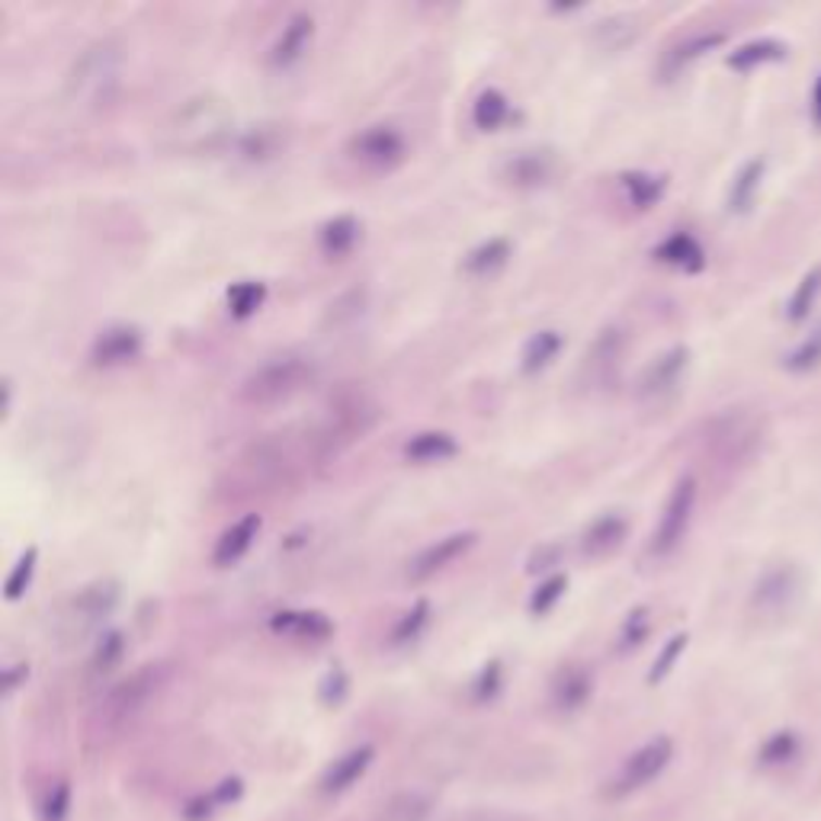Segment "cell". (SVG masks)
Returning a JSON list of instances; mask_svg holds the SVG:
<instances>
[{
	"label": "cell",
	"mask_w": 821,
	"mask_h": 821,
	"mask_svg": "<svg viewBox=\"0 0 821 821\" xmlns=\"http://www.w3.org/2000/svg\"><path fill=\"white\" fill-rule=\"evenodd\" d=\"M674 757V742L671 738H652L648 745H642L639 751H632L626 757V763L619 767L614 780H610V796H629L642 786H648Z\"/></svg>",
	"instance_id": "5b68a950"
},
{
	"label": "cell",
	"mask_w": 821,
	"mask_h": 821,
	"mask_svg": "<svg viewBox=\"0 0 821 821\" xmlns=\"http://www.w3.org/2000/svg\"><path fill=\"white\" fill-rule=\"evenodd\" d=\"M476 543H479V533L463 530V533H450V536H443V540L424 546L408 561V578L410 581H427V578L446 571L456 558H463Z\"/></svg>",
	"instance_id": "30bf717a"
},
{
	"label": "cell",
	"mask_w": 821,
	"mask_h": 821,
	"mask_svg": "<svg viewBox=\"0 0 821 821\" xmlns=\"http://www.w3.org/2000/svg\"><path fill=\"white\" fill-rule=\"evenodd\" d=\"M812 119H816V126H821V74L816 80V90H812Z\"/></svg>",
	"instance_id": "bcb514c9"
},
{
	"label": "cell",
	"mask_w": 821,
	"mask_h": 821,
	"mask_svg": "<svg viewBox=\"0 0 821 821\" xmlns=\"http://www.w3.org/2000/svg\"><path fill=\"white\" fill-rule=\"evenodd\" d=\"M270 629L279 635H292L302 642H328L334 635V622L318 610H282L274 614Z\"/></svg>",
	"instance_id": "ac0fdd59"
},
{
	"label": "cell",
	"mask_w": 821,
	"mask_h": 821,
	"mask_svg": "<svg viewBox=\"0 0 821 821\" xmlns=\"http://www.w3.org/2000/svg\"><path fill=\"white\" fill-rule=\"evenodd\" d=\"M71 809V786L65 780H59L49 793H46V803H42V821H68Z\"/></svg>",
	"instance_id": "60d3db41"
},
{
	"label": "cell",
	"mask_w": 821,
	"mask_h": 821,
	"mask_svg": "<svg viewBox=\"0 0 821 821\" xmlns=\"http://www.w3.org/2000/svg\"><path fill=\"white\" fill-rule=\"evenodd\" d=\"M427 622H430V601H417L408 614H402V619L395 622V629H392V645L414 642V639L424 632Z\"/></svg>",
	"instance_id": "74e56055"
},
{
	"label": "cell",
	"mask_w": 821,
	"mask_h": 821,
	"mask_svg": "<svg viewBox=\"0 0 821 821\" xmlns=\"http://www.w3.org/2000/svg\"><path fill=\"white\" fill-rule=\"evenodd\" d=\"M235 144L244 161H270L282 148V132L279 126H254V129H244Z\"/></svg>",
	"instance_id": "1f68e13d"
},
{
	"label": "cell",
	"mask_w": 821,
	"mask_h": 821,
	"mask_svg": "<svg viewBox=\"0 0 821 821\" xmlns=\"http://www.w3.org/2000/svg\"><path fill=\"white\" fill-rule=\"evenodd\" d=\"M819 295H821V267H816V270H809V274L803 276V279H799V286L793 289L790 305H786V318H790L793 325L806 321V318L812 315V308H816Z\"/></svg>",
	"instance_id": "d6a6232c"
},
{
	"label": "cell",
	"mask_w": 821,
	"mask_h": 821,
	"mask_svg": "<svg viewBox=\"0 0 821 821\" xmlns=\"http://www.w3.org/2000/svg\"><path fill=\"white\" fill-rule=\"evenodd\" d=\"M555 167H558V161H555L552 148H523L504 161L501 180L514 190H536L552 180Z\"/></svg>",
	"instance_id": "9c48e42d"
},
{
	"label": "cell",
	"mask_w": 821,
	"mask_h": 821,
	"mask_svg": "<svg viewBox=\"0 0 821 821\" xmlns=\"http://www.w3.org/2000/svg\"><path fill=\"white\" fill-rule=\"evenodd\" d=\"M591 693H594V678L584 665H568L552 681V703L558 712H578L581 706H588Z\"/></svg>",
	"instance_id": "d6986e66"
},
{
	"label": "cell",
	"mask_w": 821,
	"mask_h": 821,
	"mask_svg": "<svg viewBox=\"0 0 821 821\" xmlns=\"http://www.w3.org/2000/svg\"><path fill=\"white\" fill-rule=\"evenodd\" d=\"M696 497H699V484H696L693 476L674 481V488H671V494L665 501V510L658 517L655 536H652V552L655 555H671L684 543L693 510H696Z\"/></svg>",
	"instance_id": "3957f363"
},
{
	"label": "cell",
	"mask_w": 821,
	"mask_h": 821,
	"mask_svg": "<svg viewBox=\"0 0 821 821\" xmlns=\"http://www.w3.org/2000/svg\"><path fill=\"white\" fill-rule=\"evenodd\" d=\"M619 187L626 193V203L639 212H648L652 205L661 203V197L668 190V177L648 174V170H626V174H619Z\"/></svg>",
	"instance_id": "cb8c5ba5"
},
{
	"label": "cell",
	"mask_w": 821,
	"mask_h": 821,
	"mask_svg": "<svg viewBox=\"0 0 821 821\" xmlns=\"http://www.w3.org/2000/svg\"><path fill=\"white\" fill-rule=\"evenodd\" d=\"M821 366V325L809 334V338H803V341L796 343V350L786 356V369L790 372H812V369H819Z\"/></svg>",
	"instance_id": "8d00e7d4"
},
{
	"label": "cell",
	"mask_w": 821,
	"mask_h": 821,
	"mask_svg": "<svg viewBox=\"0 0 821 821\" xmlns=\"http://www.w3.org/2000/svg\"><path fill=\"white\" fill-rule=\"evenodd\" d=\"M686 366H690V350H686L684 343L681 346H671V350H665L661 356H655L648 366H645V372L639 376V392L642 395H665V392H671L678 382H681V376L686 372Z\"/></svg>",
	"instance_id": "7c38bea8"
},
{
	"label": "cell",
	"mask_w": 821,
	"mask_h": 821,
	"mask_svg": "<svg viewBox=\"0 0 821 821\" xmlns=\"http://www.w3.org/2000/svg\"><path fill=\"white\" fill-rule=\"evenodd\" d=\"M350 157L372 170H392L408 157V138L389 123L366 126L363 132L350 138Z\"/></svg>",
	"instance_id": "277c9868"
},
{
	"label": "cell",
	"mask_w": 821,
	"mask_h": 821,
	"mask_svg": "<svg viewBox=\"0 0 821 821\" xmlns=\"http://www.w3.org/2000/svg\"><path fill=\"white\" fill-rule=\"evenodd\" d=\"M626 536H629V520L622 514H604L591 527H584L578 548L588 558H607L626 543Z\"/></svg>",
	"instance_id": "e0dca14e"
},
{
	"label": "cell",
	"mask_w": 821,
	"mask_h": 821,
	"mask_svg": "<svg viewBox=\"0 0 821 821\" xmlns=\"http://www.w3.org/2000/svg\"><path fill=\"white\" fill-rule=\"evenodd\" d=\"M372 745H363V748H353V751L341 754L328 770H325V776H321V790L325 793H331V796H338V793H346L353 783H359V776L369 770V763H372Z\"/></svg>",
	"instance_id": "44dd1931"
},
{
	"label": "cell",
	"mask_w": 821,
	"mask_h": 821,
	"mask_svg": "<svg viewBox=\"0 0 821 821\" xmlns=\"http://www.w3.org/2000/svg\"><path fill=\"white\" fill-rule=\"evenodd\" d=\"M177 136L184 144H215L228 136V113L222 103L212 100H193L184 113H177Z\"/></svg>",
	"instance_id": "ba28073f"
},
{
	"label": "cell",
	"mask_w": 821,
	"mask_h": 821,
	"mask_svg": "<svg viewBox=\"0 0 821 821\" xmlns=\"http://www.w3.org/2000/svg\"><path fill=\"white\" fill-rule=\"evenodd\" d=\"M763 174H767V157H751L748 164H742V170L735 174V180L729 187V212L745 215L751 209L757 193H760Z\"/></svg>",
	"instance_id": "484cf974"
},
{
	"label": "cell",
	"mask_w": 821,
	"mask_h": 821,
	"mask_svg": "<svg viewBox=\"0 0 821 821\" xmlns=\"http://www.w3.org/2000/svg\"><path fill=\"white\" fill-rule=\"evenodd\" d=\"M113 77H116V52L110 46H93L71 68L68 84L74 93H93V90H100Z\"/></svg>",
	"instance_id": "9a60e30c"
},
{
	"label": "cell",
	"mask_w": 821,
	"mask_h": 821,
	"mask_svg": "<svg viewBox=\"0 0 821 821\" xmlns=\"http://www.w3.org/2000/svg\"><path fill=\"white\" fill-rule=\"evenodd\" d=\"M561 334L558 331H552V328H543V331H536L530 341L523 343V353H520V369L527 372V376H536V372H543L548 363L561 353Z\"/></svg>",
	"instance_id": "f1b7e54d"
},
{
	"label": "cell",
	"mask_w": 821,
	"mask_h": 821,
	"mask_svg": "<svg viewBox=\"0 0 821 821\" xmlns=\"http://www.w3.org/2000/svg\"><path fill=\"white\" fill-rule=\"evenodd\" d=\"M167 665H144L138 668L136 674H129L126 681L113 686L97 709V725L106 732L123 729L126 722H132L138 712H144V706L164 690L167 684Z\"/></svg>",
	"instance_id": "6da1fadb"
},
{
	"label": "cell",
	"mask_w": 821,
	"mask_h": 821,
	"mask_svg": "<svg viewBox=\"0 0 821 821\" xmlns=\"http://www.w3.org/2000/svg\"><path fill=\"white\" fill-rule=\"evenodd\" d=\"M686 642H690V635H686V632H678V635H671V639H668V645L658 652V658H655V665H652V671H648V684H661V681L674 671L678 658L684 655Z\"/></svg>",
	"instance_id": "ab89813d"
},
{
	"label": "cell",
	"mask_w": 821,
	"mask_h": 821,
	"mask_svg": "<svg viewBox=\"0 0 821 821\" xmlns=\"http://www.w3.org/2000/svg\"><path fill=\"white\" fill-rule=\"evenodd\" d=\"M126 658V632L123 629H106L97 645H93V655H90V674L97 678H106L110 671H116Z\"/></svg>",
	"instance_id": "4dcf8cb0"
},
{
	"label": "cell",
	"mask_w": 821,
	"mask_h": 821,
	"mask_svg": "<svg viewBox=\"0 0 821 821\" xmlns=\"http://www.w3.org/2000/svg\"><path fill=\"white\" fill-rule=\"evenodd\" d=\"M648 632H652V610L648 607H632L626 619H622V626H619V635H616V648L622 652V655H629V652H635L645 639H648Z\"/></svg>",
	"instance_id": "836d02e7"
},
{
	"label": "cell",
	"mask_w": 821,
	"mask_h": 821,
	"mask_svg": "<svg viewBox=\"0 0 821 821\" xmlns=\"http://www.w3.org/2000/svg\"><path fill=\"white\" fill-rule=\"evenodd\" d=\"M501 681H504L501 661H488V665L481 668L479 678H476V684H472L476 699H479V703H484V699H494V696H497V690H501Z\"/></svg>",
	"instance_id": "b9f144b4"
},
{
	"label": "cell",
	"mask_w": 821,
	"mask_h": 821,
	"mask_svg": "<svg viewBox=\"0 0 821 821\" xmlns=\"http://www.w3.org/2000/svg\"><path fill=\"white\" fill-rule=\"evenodd\" d=\"M555 558H558V546L543 548L533 561H530V571H540V568H552L555 565Z\"/></svg>",
	"instance_id": "f6af8a7d"
},
{
	"label": "cell",
	"mask_w": 821,
	"mask_h": 821,
	"mask_svg": "<svg viewBox=\"0 0 821 821\" xmlns=\"http://www.w3.org/2000/svg\"><path fill=\"white\" fill-rule=\"evenodd\" d=\"M144 350V334L136 325H110L90 343V363L97 369H119L136 363Z\"/></svg>",
	"instance_id": "52a82bcc"
},
{
	"label": "cell",
	"mask_w": 821,
	"mask_h": 821,
	"mask_svg": "<svg viewBox=\"0 0 821 821\" xmlns=\"http://www.w3.org/2000/svg\"><path fill=\"white\" fill-rule=\"evenodd\" d=\"M225 299H228L231 318L248 321L251 315H257L264 308V302H267V282H261V279H241V282H235L228 289Z\"/></svg>",
	"instance_id": "f546056e"
},
{
	"label": "cell",
	"mask_w": 821,
	"mask_h": 821,
	"mask_svg": "<svg viewBox=\"0 0 821 821\" xmlns=\"http://www.w3.org/2000/svg\"><path fill=\"white\" fill-rule=\"evenodd\" d=\"M312 36H315V20H312V13H292V16L286 20L282 33L276 36V42L270 46L267 62H270L274 68H289L292 62L302 59V52L308 49Z\"/></svg>",
	"instance_id": "4fadbf2b"
},
{
	"label": "cell",
	"mask_w": 821,
	"mask_h": 821,
	"mask_svg": "<svg viewBox=\"0 0 821 821\" xmlns=\"http://www.w3.org/2000/svg\"><path fill=\"white\" fill-rule=\"evenodd\" d=\"M261 533V514H244L241 520H235L218 540H215V548H212V565L215 568H228L235 561H241L248 555V548L254 546Z\"/></svg>",
	"instance_id": "2e32d148"
},
{
	"label": "cell",
	"mask_w": 821,
	"mask_h": 821,
	"mask_svg": "<svg viewBox=\"0 0 821 821\" xmlns=\"http://www.w3.org/2000/svg\"><path fill=\"white\" fill-rule=\"evenodd\" d=\"M343 696H346V674H343L341 668H334V671H328L325 681H321V699H325L328 706H334V703H341Z\"/></svg>",
	"instance_id": "7bdbcfd3"
},
{
	"label": "cell",
	"mask_w": 821,
	"mask_h": 821,
	"mask_svg": "<svg viewBox=\"0 0 821 821\" xmlns=\"http://www.w3.org/2000/svg\"><path fill=\"white\" fill-rule=\"evenodd\" d=\"M652 254H655L658 264H668V267H674L681 274H699L706 267V251H703V244L690 231L668 235Z\"/></svg>",
	"instance_id": "ffe728a7"
},
{
	"label": "cell",
	"mask_w": 821,
	"mask_h": 821,
	"mask_svg": "<svg viewBox=\"0 0 821 821\" xmlns=\"http://www.w3.org/2000/svg\"><path fill=\"white\" fill-rule=\"evenodd\" d=\"M119 604V584L116 581H97V584H87L80 588L68 604V619L77 622V629H90V626H100L106 616L116 610Z\"/></svg>",
	"instance_id": "8fae6325"
},
{
	"label": "cell",
	"mask_w": 821,
	"mask_h": 821,
	"mask_svg": "<svg viewBox=\"0 0 821 821\" xmlns=\"http://www.w3.org/2000/svg\"><path fill=\"white\" fill-rule=\"evenodd\" d=\"M507 119H510V100H507V93L497 90V87L481 90L479 97H476V103H472V126L479 132H497Z\"/></svg>",
	"instance_id": "83f0119b"
},
{
	"label": "cell",
	"mask_w": 821,
	"mask_h": 821,
	"mask_svg": "<svg viewBox=\"0 0 821 821\" xmlns=\"http://www.w3.org/2000/svg\"><path fill=\"white\" fill-rule=\"evenodd\" d=\"M780 59H786V42H780L773 36H760V39H751V42L732 49L729 59H725V65L732 71H738V74H748V71L763 68V65H773Z\"/></svg>",
	"instance_id": "7402d4cb"
},
{
	"label": "cell",
	"mask_w": 821,
	"mask_h": 821,
	"mask_svg": "<svg viewBox=\"0 0 821 821\" xmlns=\"http://www.w3.org/2000/svg\"><path fill=\"white\" fill-rule=\"evenodd\" d=\"M514 248L504 235H494L488 241L476 244L466 257H463V270L469 276H491L494 270H501L510 261Z\"/></svg>",
	"instance_id": "4316f807"
},
{
	"label": "cell",
	"mask_w": 821,
	"mask_h": 821,
	"mask_svg": "<svg viewBox=\"0 0 821 821\" xmlns=\"http://www.w3.org/2000/svg\"><path fill=\"white\" fill-rule=\"evenodd\" d=\"M315 369L305 356H276L270 363L257 366L244 386H241V399L248 405H276L292 399L295 392H302L312 382Z\"/></svg>",
	"instance_id": "7a4b0ae2"
},
{
	"label": "cell",
	"mask_w": 821,
	"mask_h": 821,
	"mask_svg": "<svg viewBox=\"0 0 821 821\" xmlns=\"http://www.w3.org/2000/svg\"><path fill=\"white\" fill-rule=\"evenodd\" d=\"M359 235H363L359 218H353V215H334V218H328V222L318 228V248H321L328 257H346V254L356 248Z\"/></svg>",
	"instance_id": "d4e9b609"
},
{
	"label": "cell",
	"mask_w": 821,
	"mask_h": 821,
	"mask_svg": "<svg viewBox=\"0 0 821 821\" xmlns=\"http://www.w3.org/2000/svg\"><path fill=\"white\" fill-rule=\"evenodd\" d=\"M408 463H443L459 453V443L446 430H420L402 446Z\"/></svg>",
	"instance_id": "603a6c76"
},
{
	"label": "cell",
	"mask_w": 821,
	"mask_h": 821,
	"mask_svg": "<svg viewBox=\"0 0 821 821\" xmlns=\"http://www.w3.org/2000/svg\"><path fill=\"white\" fill-rule=\"evenodd\" d=\"M799 591H803V574H799V568L790 565V561L773 565V568H767V571L757 578L751 594V607L763 616L786 614V610L799 601Z\"/></svg>",
	"instance_id": "8992f818"
},
{
	"label": "cell",
	"mask_w": 821,
	"mask_h": 821,
	"mask_svg": "<svg viewBox=\"0 0 821 821\" xmlns=\"http://www.w3.org/2000/svg\"><path fill=\"white\" fill-rule=\"evenodd\" d=\"M36 565H39V548L29 546L16 558V565H13V571H10V578H7V588H3V597H7V601H20V597L29 591L33 574H36Z\"/></svg>",
	"instance_id": "d590c367"
},
{
	"label": "cell",
	"mask_w": 821,
	"mask_h": 821,
	"mask_svg": "<svg viewBox=\"0 0 821 821\" xmlns=\"http://www.w3.org/2000/svg\"><path fill=\"white\" fill-rule=\"evenodd\" d=\"M568 591V578L565 574H548L546 581H540L536 584V591L530 594V614L533 616H543L548 614L558 601H561V594Z\"/></svg>",
	"instance_id": "f35d334b"
},
{
	"label": "cell",
	"mask_w": 821,
	"mask_h": 821,
	"mask_svg": "<svg viewBox=\"0 0 821 821\" xmlns=\"http://www.w3.org/2000/svg\"><path fill=\"white\" fill-rule=\"evenodd\" d=\"M725 39H729L725 29H699V33L686 36V39H681L678 46H671V49L661 55V74H665V77H674V74L684 71L686 65H693V62H699L703 55H709V52H716L719 46H725Z\"/></svg>",
	"instance_id": "5bb4252c"
},
{
	"label": "cell",
	"mask_w": 821,
	"mask_h": 821,
	"mask_svg": "<svg viewBox=\"0 0 821 821\" xmlns=\"http://www.w3.org/2000/svg\"><path fill=\"white\" fill-rule=\"evenodd\" d=\"M26 674H29V668H26V665H10V668H7V674H3V690H7V693H13Z\"/></svg>",
	"instance_id": "ee69618b"
},
{
	"label": "cell",
	"mask_w": 821,
	"mask_h": 821,
	"mask_svg": "<svg viewBox=\"0 0 821 821\" xmlns=\"http://www.w3.org/2000/svg\"><path fill=\"white\" fill-rule=\"evenodd\" d=\"M799 757V735L796 732H773L763 745H760V767H783L793 763Z\"/></svg>",
	"instance_id": "e575fe53"
}]
</instances>
